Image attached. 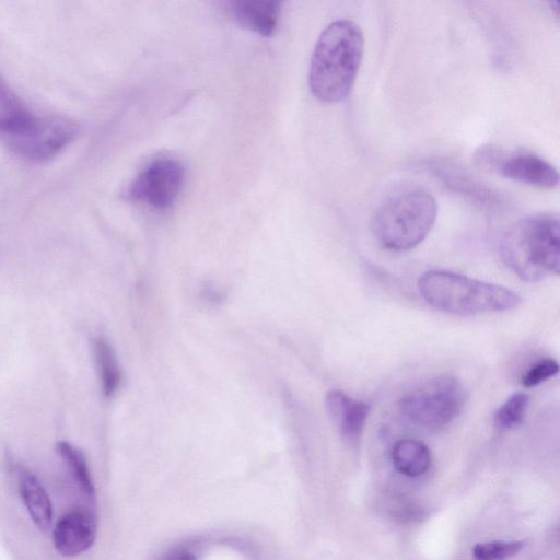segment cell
<instances>
[{"instance_id": "16", "label": "cell", "mask_w": 560, "mask_h": 560, "mask_svg": "<svg viewBox=\"0 0 560 560\" xmlns=\"http://www.w3.org/2000/svg\"><path fill=\"white\" fill-rule=\"evenodd\" d=\"M529 397L525 393H514L495 411L494 424L503 430L521 424L526 416Z\"/></svg>"}, {"instance_id": "4", "label": "cell", "mask_w": 560, "mask_h": 560, "mask_svg": "<svg viewBox=\"0 0 560 560\" xmlns=\"http://www.w3.org/2000/svg\"><path fill=\"white\" fill-rule=\"evenodd\" d=\"M436 215L438 203L429 191L420 188L398 191L382 201L374 211L372 234L388 250H409L427 237Z\"/></svg>"}, {"instance_id": "11", "label": "cell", "mask_w": 560, "mask_h": 560, "mask_svg": "<svg viewBox=\"0 0 560 560\" xmlns=\"http://www.w3.org/2000/svg\"><path fill=\"white\" fill-rule=\"evenodd\" d=\"M234 19L246 27L262 36L273 34L279 15L280 2L275 0H236L230 3Z\"/></svg>"}, {"instance_id": "3", "label": "cell", "mask_w": 560, "mask_h": 560, "mask_svg": "<svg viewBox=\"0 0 560 560\" xmlns=\"http://www.w3.org/2000/svg\"><path fill=\"white\" fill-rule=\"evenodd\" d=\"M428 304L454 315H476L517 307L522 300L513 290L445 270H429L418 280Z\"/></svg>"}, {"instance_id": "9", "label": "cell", "mask_w": 560, "mask_h": 560, "mask_svg": "<svg viewBox=\"0 0 560 560\" xmlns=\"http://www.w3.org/2000/svg\"><path fill=\"white\" fill-rule=\"evenodd\" d=\"M497 170L509 179L539 188L552 189L559 184L556 167L532 152H517L510 155L502 153Z\"/></svg>"}, {"instance_id": "8", "label": "cell", "mask_w": 560, "mask_h": 560, "mask_svg": "<svg viewBox=\"0 0 560 560\" xmlns=\"http://www.w3.org/2000/svg\"><path fill=\"white\" fill-rule=\"evenodd\" d=\"M95 506L82 504L63 514L52 530L56 550L65 557H75L89 550L96 538Z\"/></svg>"}, {"instance_id": "14", "label": "cell", "mask_w": 560, "mask_h": 560, "mask_svg": "<svg viewBox=\"0 0 560 560\" xmlns=\"http://www.w3.org/2000/svg\"><path fill=\"white\" fill-rule=\"evenodd\" d=\"M56 448L83 500L95 505V488L84 454L66 441L58 442Z\"/></svg>"}, {"instance_id": "18", "label": "cell", "mask_w": 560, "mask_h": 560, "mask_svg": "<svg viewBox=\"0 0 560 560\" xmlns=\"http://www.w3.org/2000/svg\"><path fill=\"white\" fill-rule=\"evenodd\" d=\"M524 547V541H489L477 544L472 555L477 560H504L517 553Z\"/></svg>"}, {"instance_id": "7", "label": "cell", "mask_w": 560, "mask_h": 560, "mask_svg": "<svg viewBox=\"0 0 560 560\" xmlns=\"http://www.w3.org/2000/svg\"><path fill=\"white\" fill-rule=\"evenodd\" d=\"M184 178L180 163L173 159H158L138 174L130 185L129 196L155 209H167L177 199Z\"/></svg>"}, {"instance_id": "5", "label": "cell", "mask_w": 560, "mask_h": 560, "mask_svg": "<svg viewBox=\"0 0 560 560\" xmlns=\"http://www.w3.org/2000/svg\"><path fill=\"white\" fill-rule=\"evenodd\" d=\"M70 119L38 116L28 107L0 116V140L15 155L32 162L51 160L77 137Z\"/></svg>"}, {"instance_id": "2", "label": "cell", "mask_w": 560, "mask_h": 560, "mask_svg": "<svg viewBox=\"0 0 560 560\" xmlns=\"http://www.w3.org/2000/svg\"><path fill=\"white\" fill-rule=\"evenodd\" d=\"M559 238L557 214H533L503 232L499 243L500 256L521 279L538 281L548 275H559Z\"/></svg>"}, {"instance_id": "10", "label": "cell", "mask_w": 560, "mask_h": 560, "mask_svg": "<svg viewBox=\"0 0 560 560\" xmlns=\"http://www.w3.org/2000/svg\"><path fill=\"white\" fill-rule=\"evenodd\" d=\"M325 405L342 436L350 441L357 440L369 417V405L339 389H331L326 394Z\"/></svg>"}, {"instance_id": "12", "label": "cell", "mask_w": 560, "mask_h": 560, "mask_svg": "<svg viewBox=\"0 0 560 560\" xmlns=\"http://www.w3.org/2000/svg\"><path fill=\"white\" fill-rule=\"evenodd\" d=\"M19 492L33 523L43 532L51 527L52 505L37 477L26 468L18 471Z\"/></svg>"}, {"instance_id": "1", "label": "cell", "mask_w": 560, "mask_h": 560, "mask_svg": "<svg viewBox=\"0 0 560 560\" xmlns=\"http://www.w3.org/2000/svg\"><path fill=\"white\" fill-rule=\"evenodd\" d=\"M364 49L359 24L349 19L331 22L319 35L308 72L312 94L323 103H338L351 92Z\"/></svg>"}, {"instance_id": "13", "label": "cell", "mask_w": 560, "mask_h": 560, "mask_svg": "<svg viewBox=\"0 0 560 560\" xmlns=\"http://www.w3.org/2000/svg\"><path fill=\"white\" fill-rule=\"evenodd\" d=\"M394 467L402 475L417 477L425 474L431 466V453L421 441L404 439L397 441L392 448Z\"/></svg>"}, {"instance_id": "17", "label": "cell", "mask_w": 560, "mask_h": 560, "mask_svg": "<svg viewBox=\"0 0 560 560\" xmlns=\"http://www.w3.org/2000/svg\"><path fill=\"white\" fill-rule=\"evenodd\" d=\"M435 167L440 168V171L436 172L438 175L441 176L447 185L453 186L455 190L470 195L474 199L479 200L478 202L480 203H486V200H489V191L485 190L474 180L465 178L463 172H458L454 168L446 171L442 165H436Z\"/></svg>"}, {"instance_id": "6", "label": "cell", "mask_w": 560, "mask_h": 560, "mask_svg": "<svg viewBox=\"0 0 560 560\" xmlns=\"http://www.w3.org/2000/svg\"><path fill=\"white\" fill-rule=\"evenodd\" d=\"M466 399V390L460 381L444 374L405 394L398 401V409L416 424L440 428L460 415Z\"/></svg>"}, {"instance_id": "15", "label": "cell", "mask_w": 560, "mask_h": 560, "mask_svg": "<svg viewBox=\"0 0 560 560\" xmlns=\"http://www.w3.org/2000/svg\"><path fill=\"white\" fill-rule=\"evenodd\" d=\"M92 347L103 395L112 397L121 383V371L115 351L104 338H95Z\"/></svg>"}, {"instance_id": "19", "label": "cell", "mask_w": 560, "mask_h": 560, "mask_svg": "<svg viewBox=\"0 0 560 560\" xmlns=\"http://www.w3.org/2000/svg\"><path fill=\"white\" fill-rule=\"evenodd\" d=\"M558 372V362L552 358H544L533 363L523 373L521 383L526 388L534 387L557 375Z\"/></svg>"}]
</instances>
